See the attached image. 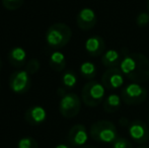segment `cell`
I'll list each match as a JSON object with an SVG mask.
<instances>
[{
    "label": "cell",
    "mask_w": 149,
    "mask_h": 148,
    "mask_svg": "<svg viewBox=\"0 0 149 148\" xmlns=\"http://www.w3.org/2000/svg\"><path fill=\"white\" fill-rule=\"evenodd\" d=\"M120 69L133 82L143 83L149 80V59L141 53H132L124 56Z\"/></svg>",
    "instance_id": "cell-1"
},
{
    "label": "cell",
    "mask_w": 149,
    "mask_h": 148,
    "mask_svg": "<svg viewBox=\"0 0 149 148\" xmlns=\"http://www.w3.org/2000/svg\"><path fill=\"white\" fill-rule=\"evenodd\" d=\"M72 31L70 26L63 22H56L49 26L46 32V42L50 48L59 50L70 42Z\"/></svg>",
    "instance_id": "cell-2"
},
{
    "label": "cell",
    "mask_w": 149,
    "mask_h": 148,
    "mask_svg": "<svg viewBox=\"0 0 149 148\" xmlns=\"http://www.w3.org/2000/svg\"><path fill=\"white\" fill-rule=\"evenodd\" d=\"M89 134L93 140L102 143H113L118 138V132L114 123L100 120L93 123L90 127Z\"/></svg>",
    "instance_id": "cell-3"
},
{
    "label": "cell",
    "mask_w": 149,
    "mask_h": 148,
    "mask_svg": "<svg viewBox=\"0 0 149 148\" xmlns=\"http://www.w3.org/2000/svg\"><path fill=\"white\" fill-rule=\"evenodd\" d=\"M106 94V88L98 81L90 80L83 86L81 90V97L87 107L95 108L102 101Z\"/></svg>",
    "instance_id": "cell-4"
},
{
    "label": "cell",
    "mask_w": 149,
    "mask_h": 148,
    "mask_svg": "<svg viewBox=\"0 0 149 148\" xmlns=\"http://www.w3.org/2000/svg\"><path fill=\"white\" fill-rule=\"evenodd\" d=\"M122 101L130 106H136L142 104L147 97V90L139 83H130L122 89Z\"/></svg>",
    "instance_id": "cell-5"
},
{
    "label": "cell",
    "mask_w": 149,
    "mask_h": 148,
    "mask_svg": "<svg viewBox=\"0 0 149 148\" xmlns=\"http://www.w3.org/2000/svg\"><path fill=\"white\" fill-rule=\"evenodd\" d=\"M81 109V101L76 93H66L60 99V114L66 119H72L79 114Z\"/></svg>",
    "instance_id": "cell-6"
},
{
    "label": "cell",
    "mask_w": 149,
    "mask_h": 148,
    "mask_svg": "<svg viewBox=\"0 0 149 148\" xmlns=\"http://www.w3.org/2000/svg\"><path fill=\"white\" fill-rule=\"evenodd\" d=\"M8 82H9L10 90L12 92L16 94H24L31 88V75L26 70H17L11 73Z\"/></svg>",
    "instance_id": "cell-7"
},
{
    "label": "cell",
    "mask_w": 149,
    "mask_h": 148,
    "mask_svg": "<svg viewBox=\"0 0 149 148\" xmlns=\"http://www.w3.org/2000/svg\"><path fill=\"white\" fill-rule=\"evenodd\" d=\"M102 84L104 88L114 90L124 84V74L119 67L108 68L102 76Z\"/></svg>",
    "instance_id": "cell-8"
},
{
    "label": "cell",
    "mask_w": 149,
    "mask_h": 148,
    "mask_svg": "<svg viewBox=\"0 0 149 148\" xmlns=\"http://www.w3.org/2000/svg\"><path fill=\"white\" fill-rule=\"evenodd\" d=\"M129 135L138 144H145L149 139V128L141 120H134L129 125Z\"/></svg>",
    "instance_id": "cell-9"
},
{
    "label": "cell",
    "mask_w": 149,
    "mask_h": 148,
    "mask_svg": "<svg viewBox=\"0 0 149 148\" xmlns=\"http://www.w3.org/2000/svg\"><path fill=\"white\" fill-rule=\"evenodd\" d=\"M88 139L87 131L83 125L76 124L69 130L68 135H67V140L69 144L75 147H82L86 143Z\"/></svg>",
    "instance_id": "cell-10"
},
{
    "label": "cell",
    "mask_w": 149,
    "mask_h": 148,
    "mask_svg": "<svg viewBox=\"0 0 149 148\" xmlns=\"http://www.w3.org/2000/svg\"><path fill=\"white\" fill-rule=\"evenodd\" d=\"M76 24L82 31H89L96 24V14L91 8H82L76 16Z\"/></svg>",
    "instance_id": "cell-11"
},
{
    "label": "cell",
    "mask_w": 149,
    "mask_h": 148,
    "mask_svg": "<svg viewBox=\"0 0 149 148\" xmlns=\"http://www.w3.org/2000/svg\"><path fill=\"white\" fill-rule=\"evenodd\" d=\"M47 119V112L41 106H33L24 113V120L31 126H38L45 122Z\"/></svg>",
    "instance_id": "cell-12"
},
{
    "label": "cell",
    "mask_w": 149,
    "mask_h": 148,
    "mask_svg": "<svg viewBox=\"0 0 149 148\" xmlns=\"http://www.w3.org/2000/svg\"><path fill=\"white\" fill-rule=\"evenodd\" d=\"M85 50L91 57H98L106 50V43L100 36H92L85 42Z\"/></svg>",
    "instance_id": "cell-13"
},
{
    "label": "cell",
    "mask_w": 149,
    "mask_h": 148,
    "mask_svg": "<svg viewBox=\"0 0 149 148\" xmlns=\"http://www.w3.org/2000/svg\"><path fill=\"white\" fill-rule=\"evenodd\" d=\"M8 61L12 66L16 68H20L26 65V52L22 47H14L8 53Z\"/></svg>",
    "instance_id": "cell-14"
},
{
    "label": "cell",
    "mask_w": 149,
    "mask_h": 148,
    "mask_svg": "<svg viewBox=\"0 0 149 148\" xmlns=\"http://www.w3.org/2000/svg\"><path fill=\"white\" fill-rule=\"evenodd\" d=\"M122 62L121 54L117 50L110 49L102 56V63L108 68L118 67Z\"/></svg>",
    "instance_id": "cell-15"
},
{
    "label": "cell",
    "mask_w": 149,
    "mask_h": 148,
    "mask_svg": "<svg viewBox=\"0 0 149 148\" xmlns=\"http://www.w3.org/2000/svg\"><path fill=\"white\" fill-rule=\"evenodd\" d=\"M49 65L52 68V70L56 72H61L66 67V58L62 52L56 50L52 53L49 59Z\"/></svg>",
    "instance_id": "cell-16"
},
{
    "label": "cell",
    "mask_w": 149,
    "mask_h": 148,
    "mask_svg": "<svg viewBox=\"0 0 149 148\" xmlns=\"http://www.w3.org/2000/svg\"><path fill=\"white\" fill-rule=\"evenodd\" d=\"M122 104V97H119L117 94H110L106 99H104V110L107 113H113L117 112L121 107Z\"/></svg>",
    "instance_id": "cell-17"
},
{
    "label": "cell",
    "mask_w": 149,
    "mask_h": 148,
    "mask_svg": "<svg viewBox=\"0 0 149 148\" xmlns=\"http://www.w3.org/2000/svg\"><path fill=\"white\" fill-rule=\"evenodd\" d=\"M61 82L64 87V89H72L77 83V77L74 71L72 70H68V71L64 72L61 78Z\"/></svg>",
    "instance_id": "cell-18"
},
{
    "label": "cell",
    "mask_w": 149,
    "mask_h": 148,
    "mask_svg": "<svg viewBox=\"0 0 149 148\" xmlns=\"http://www.w3.org/2000/svg\"><path fill=\"white\" fill-rule=\"evenodd\" d=\"M80 73L84 78L93 79L96 75V67L91 62H83L80 66Z\"/></svg>",
    "instance_id": "cell-19"
},
{
    "label": "cell",
    "mask_w": 149,
    "mask_h": 148,
    "mask_svg": "<svg viewBox=\"0 0 149 148\" xmlns=\"http://www.w3.org/2000/svg\"><path fill=\"white\" fill-rule=\"evenodd\" d=\"M17 148H39L37 140L33 137L26 136L22 137L19 141H18Z\"/></svg>",
    "instance_id": "cell-20"
},
{
    "label": "cell",
    "mask_w": 149,
    "mask_h": 148,
    "mask_svg": "<svg viewBox=\"0 0 149 148\" xmlns=\"http://www.w3.org/2000/svg\"><path fill=\"white\" fill-rule=\"evenodd\" d=\"M41 68V63L38 59L33 58V59H31L28 63L26 64V71L28 72L30 75L36 74Z\"/></svg>",
    "instance_id": "cell-21"
},
{
    "label": "cell",
    "mask_w": 149,
    "mask_h": 148,
    "mask_svg": "<svg viewBox=\"0 0 149 148\" xmlns=\"http://www.w3.org/2000/svg\"><path fill=\"white\" fill-rule=\"evenodd\" d=\"M24 0H2V5L7 10H16L22 7Z\"/></svg>",
    "instance_id": "cell-22"
},
{
    "label": "cell",
    "mask_w": 149,
    "mask_h": 148,
    "mask_svg": "<svg viewBox=\"0 0 149 148\" xmlns=\"http://www.w3.org/2000/svg\"><path fill=\"white\" fill-rule=\"evenodd\" d=\"M112 144L113 148H134L133 144L128 139L123 138V137H118Z\"/></svg>",
    "instance_id": "cell-23"
},
{
    "label": "cell",
    "mask_w": 149,
    "mask_h": 148,
    "mask_svg": "<svg viewBox=\"0 0 149 148\" xmlns=\"http://www.w3.org/2000/svg\"><path fill=\"white\" fill-rule=\"evenodd\" d=\"M136 22L139 26H145L149 24V13L148 12H141L138 14L136 18Z\"/></svg>",
    "instance_id": "cell-24"
},
{
    "label": "cell",
    "mask_w": 149,
    "mask_h": 148,
    "mask_svg": "<svg viewBox=\"0 0 149 148\" xmlns=\"http://www.w3.org/2000/svg\"><path fill=\"white\" fill-rule=\"evenodd\" d=\"M54 148H71V147L67 144H58L57 146H55Z\"/></svg>",
    "instance_id": "cell-25"
},
{
    "label": "cell",
    "mask_w": 149,
    "mask_h": 148,
    "mask_svg": "<svg viewBox=\"0 0 149 148\" xmlns=\"http://www.w3.org/2000/svg\"><path fill=\"white\" fill-rule=\"evenodd\" d=\"M80 148H96V147L92 146V145H84V146H82V147H80Z\"/></svg>",
    "instance_id": "cell-26"
},
{
    "label": "cell",
    "mask_w": 149,
    "mask_h": 148,
    "mask_svg": "<svg viewBox=\"0 0 149 148\" xmlns=\"http://www.w3.org/2000/svg\"><path fill=\"white\" fill-rule=\"evenodd\" d=\"M146 5H147V10H148V13H149V0H147V3H146Z\"/></svg>",
    "instance_id": "cell-27"
},
{
    "label": "cell",
    "mask_w": 149,
    "mask_h": 148,
    "mask_svg": "<svg viewBox=\"0 0 149 148\" xmlns=\"http://www.w3.org/2000/svg\"><path fill=\"white\" fill-rule=\"evenodd\" d=\"M1 68H2V60L0 58V71H1Z\"/></svg>",
    "instance_id": "cell-28"
},
{
    "label": "cell",
    "mask_w": 149,
    "mask_h": 148,
    "mask_svg": "<svg viewBox=\"0 0 149 148\" xmlns=\"http://www.w3.org/2000/svg\"><path fill=\"white\" fill-rule=\"evenodd\" d=\"M138 148H149V146H147V145H144V146H140Z\"/></svg>",
    "instance_id": "cell-29"
},
{
    "label": "cell",
    "mask_w": 149,
    "mask_h": 148,
    "mask_svg": "<svg viewBox=\"0 0 149 148\" xmlns=\"http://www.w3.org/2000/svg\"><path fill=\"white\" fill-rule=\"evenodd\" d=\"M148 124H149V116H148Z\"/></svg>",
    "instance_id": "cell-30"
}]
</instances>
